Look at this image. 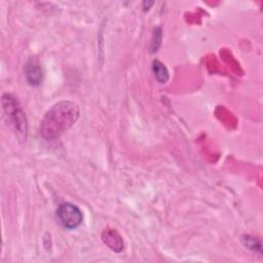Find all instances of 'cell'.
Here are the masks:
<instances>
[{
	"mask_svg": "<svg viewBox=\"0 0 263 263\" xmlns=\"http://www.w3.org/2000/svg\"><path fill=\"white\" fill-rule=\"evenodd\" d=\"M79 107L72 101L54 104L44 115L40 124V135L47 141L60 138L78 119Z\"/></svg>",
	"mask_w": 263,
	"mask_h": 263,
	"instance_id": "cell-1",
	"label": "cell"
},
{
	"mask_svg": "<svg viewBox=\"0 0 263 263\" xmlns=\"http://www.w3.org/2000/svg\"><path fill=\"white\" fill-rule=\"evenodd\" d=\"M1 101L7 121L13 128L15 136L20 141H26L28 135V122L18 101L10 93H4Z\"/></svg>",
	"mask_w": 263,
	"mask_h": 263,
	"instance_id": "cell-2",
	"label": "cell"
},
{
	"mask_svg": "<svg viewBox=\"0 0 263 263\" xmlns=\"http://www.w3.org/2000/svg\"><path fill=\"white\" fill-rule=\"evenodd\" d=\"M57 217L61 224L67 229L77 228L83 220L82 212L80 209L69 202L60 204L57 210Z\"/></svg>",
	"mask_w": 263,
	"mask_h": 263,
	"instance_id": "cell-3",
	"label": "cell"
},
{
	"mask_svg": "<svg viewBox=\"0 0 263 263\" xmlns=\"http://www.w3.org/2000/svg\"><path fill=\"white\" fill-rule=\"evenodd\" d=\"M25 75L28 80V82L33 85L37 86L42 81V70L38 63V61L35 58H31L28 60L25 66Z\"/></svg>",
	"mask_w": 263,
	"mask_h": 263,
	"instance_id": "cell-4",
	"label": "cell"
},
{
	"mask_svg": "<svg viewBox=\"0 0 263 263\" xmlns=\"http://www.w3.org/2000/svg\"><path fill=\"white\" fill-rule=\"evenodd\" d=\"M102 237L104 242L114 252H121L123 250L122 238L114 229H106Z\"/></svg>",
	"mask_w": 263,
	"mask_h": 263,
	"instance_id": "cell-5",
	"label": "cell"
},
{
	"mask_svg": "<svg viewBox=\"0 0 263 263\" xmlns=\"http://www.w3.org/2000/svg\"><path fill=\"white\" fill-rule=\"evenodd\" d=\"M152 71L159 83H165L168 80V71L166 67L159 61L155 60L152 63Z\"/></svg>",
	"mask_w": 263,
	"mask_h": 263,
	"instance_id": "cell-6",
	"label": "cell"
},
{
	"mask_svg": "<svg viewBox=\"0 0 263 263\" xmlns=\"http://www.w3.org/2000/svg\"><path fill=\"white\" fill-rule=\"evenodd\" d=\"M246 240V246L249 248V249H252V250H258L259 252H261V245L258 240H256L255 238L253 237H250V236H247L245 238Z\"/></svg>",
	"mask_w": 263,
	"mask_h": 263,
	"instance_id": "cell-7",
	"label": "cell"
}]
</instances>
